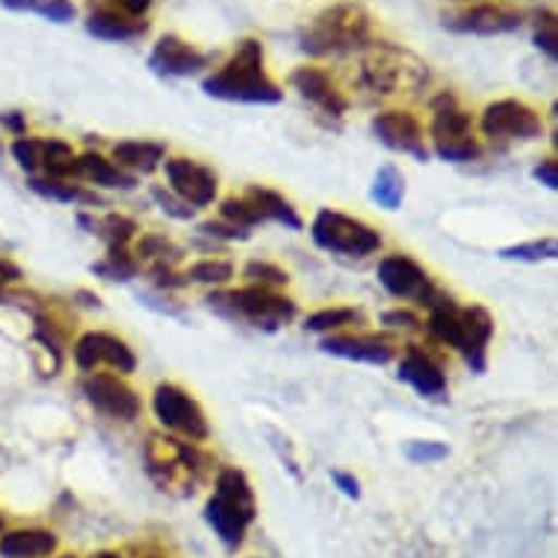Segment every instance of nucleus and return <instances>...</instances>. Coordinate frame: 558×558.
<instances>
[{"label": "nucleus", "mask_w": 558, "mask_h": 558, "mask_svg": "<svg viewBox=\"0 0 558 558\" xmlns=\"http://www.w3.org/2000/svg\"><path fill=\"white\" fill-rule=\"evenodd\" d=\"M202 92L214 100L226 102H257V106H272L284 100V92L266 76L264 71V45L257 38H243L220 71H214Z\"/></svg>", "instance_id": "obj_1"}, {"label": "nucleus", "mask_w": 558, "mask_h": 558, "mask_svg": "<svg viewBox=\"0 0 558 558\" xmlns=\"http://www.w3.org/2000/svg\"><path fill=\"white\" fill-rule=\"evenodd\" d=\"M372 45V19L360 3H333L302 27L299 47L313 59L342 56Z\"/></svg>", "instance_id": "obj_2"}, {"label": "nucleus", "mask_w": 558, "mask_h": 558, "mask_svg": "<svg viewBox=\"0 0 558 558\" xmlns=\"http://www.w3.org/2000/svg\"><path fill=\"white\" fill-rule=\"evenodd\" d=\"M430 307V330L433 337L457 348L459 354L468 360V366L474 372L485 368V345L495 333V319L492 313L471 304V307H457L453 299H436L427 304Z\"/></svg>", "instance_id": "obj_3"}, {"label": "nucleus", "mask_w": 558, "mask_h": 558, "mask_svg": "<svg viewBox=\"0 0 558 558\" xmlns=\"http://www.w3.org/2000/svg\"><path fill=\"white\" fill-rule=\"evenodd\" d=\"M257 518L255 492L248 485L246 474L238 468H222L217 476V492L205 504V521L217 532V538L226 547H240L246 538V530Z\"/></svg>", "instance_id": "obj_4"}, {"label": "nucleus", "mask_w": 558, "mask_h": 558, "mask_svg": "<svg viewBox=\"0 0 558 558\" xmlns=\"http://www.w3.org/2000/svg\"><path fill=\"white\" fill-rule=\"evenodd\" d=\"M427 80H430L427 64L403 47L372 45L360 62V85L377 97L422 92Z\"/></svg>", "instance_id": "obj_5"}, {"label": "nucleus", "mask_w": 558, "mask_h": 558, "mask_svg": "<svg viewBox=\"0 0 558 558\" xmlns=\"http://www.w3.org/2000/svg\"><path fill=\"white\" fill-rule=\"evenodd\" d=\"M208 307L229 319H248L260 330H278L281 325L295 319L293 299L278 295L275 290H264V287H243V290H229V293L208 295Z\"/></svg>", "instance_id": "obj_6"}, {"label": "nucleus", "mask_w": 558, "mask_h": 558, "mask_svg": "<svg viewBox=\"0 0 558 558\" xmlns=\"http://www.w3.org/2000/svg\"><path fill=\"white\" fill-rule=\"evenodd\" d=\"M430 141L436 156L450 165H465L480 158V141L471 132V118L459 109L453 94H441L433 100Z\"/></svg>", "instance_id": "obj_7"}, {"label": "nucleus", "mask_w": 558, "mask_h": 558, "mask_svg": "<svg viewBox=\"0 0 558 558\" xmlns=\"http://www.w3.org/2000/svg\"><path fill=\"white\" fill-rule=\"evenodd\" d=\"M313 243L325 252H333V255L345 257H366L375 255L377 248L384 246V238L380 231L366 226L357 217H348V214L339 211H325L316 214V220L311 226Z\"/></svg>", "instance_id": "obj_8"}, {"label": "nucleus", "mask_w": 558, "mask_h": 558, "mask_svg": "<svg viewBox=\"0 0 558 558\" xmlns=\"http://www.w3.org/2000/svg\"><path fill=\"white\" fill-rule=\"evenodd\" d=\"M153 412L156 418L165 424L167 430H175L187 436L191 441H205L211 436V427H208V418L205 412L196 403V398L184 392L182 386L161 384L153 392Z\"/></svg>", "instance_id": "obj_9"}, {"label": "nucleus", "mask_w": 558, "mask_h": 558, "mask_svg": "<svg viewBox=\"0 0 558 558\" xmlns=\"http://www.w3.org/2000/svg\"><path fill=\"white\" fill-rule=\"evenodd\" d=\"M483 135L492 144H506V141H535L544 135L541 114L532 106L521 100H497L485 106L483 120H480Z\"/></svg>", "instance_id": "obj_10"}, {"label": "nucleus", "mask_w": 558, "mask_h": 558, "mask_svg": "<svg viewBox=\"0 0 558 558\" xmlns=\"http://www.w3.org/2000/svg\"><path fill=\"white\" fill-rule=\"evenodd\" d=\"M165 175L170 184V193L187 202L191 208H205L217 199V173L211 167L196 165L191 158H167L165 161Z\"/></svg>", "instance_id": "obj_11"}, {"label": "nucleus", "mask_w": 558, "mask_h": 558, "mask_svg": "<svg viewBox=\"0 0 558 558\" xmlns=\"http://www.w3.org/2000/svg\"><path fill=\"white\" fill-rule=\"evenodd\" d=\"M83 395L88 398L94 410L118 418V422H135L141 415V398L129 384H123L120 377L97 372L83 380Z\"/></svg>", "instance_id": "obj_12"}, {"label": "nucleus", "mask_w": 558, "mask_h": 558, "mask_svg": "<svg viewBox=\"0 0 558 558\" xmlns=\"http://www.w3.org/2000/svg\"><path fill=\"white\" fill-rule=\"evenodd\" d=\"M377 278H380L386 293H392L395 299H412L418 304H430L433 295H436L427 269L407 255H386L377 266Z\"/></svg>", "instance_id": "obj_13"}, {"label": "nucleus", "mask_w": 558, "mask_h": 558, "mask_svg": "<svg viewBox=\"0 0 558 558\" xmlns=\"http://www.w3.org/2000/svg\"><path fill=\"white\" fill-rule=\"evenodd\" d=\"M74 360L80 372H94V368L106 363V366L118 368L120 375H132L137 366L132 348L120 337H111V333H102V330H88V333L80 337L74 348Z\"/></svg>", "instance_id": "obj_14"}, {"label": "nucleus", "mask_w": 558, "mask_h": 558, "mask_svg": "<svg viewBox=\"0 0 558 558\" xmlns=\"http://www.w3.org/2000/svg\"><path fill=\"white\" fill-rule=\"evenodd\" d=\"M372 132L377 135V141L389 147L392 153H407L415 161H427L430 158V149L424 147V129L418 123L415 114L410 111H380L375 120H372Z\"/></svg>", "instance_id": "obj_15"}, {"label": "nucleus", "mask_w": 558, "mask_h": 558, "mask_svg": "<svg viewBox=\"0 0 558 558\" xmlns=\"http://www.w3.org/2000/svg\"><path fill=\"white\" fill-rule=\"evenodd\" d=\"M521 24V12L506 10V7H492V3L471 7V10H462L445 19V27L453 29V33H471V36H504V33H512Z\"/></svg>", "instance_id": "obj_16"}, {"label": "nucleus", "mask_w": 558, "mask_h": 558, "mask_svg": "<svg viewBox=\"0 0 558 558\" xmlns=\"http://www.w3.org/2000/svg\"><path fill=\"white\" fill-rule=\"evenodd\" d=\"M149 68L158 76H196L208 68V56L179 36H161L149 53Z\"/></svg>", "instance_id": "obj_17"}, {"label": "nucleus", "mask_w": 558, "mask_h": 558, "mask_svg": "<svg viewBox=\"0 0 558 558\" xmlns=\"http://www.w3.org/2000/svg\"><path fill=\"white\" fill-rule=\"evenodd\" d=\"M290 85L302 94L304 100L313 102L316 109H322L330 118H342L348 111V100L342 97L337 83L330 80L328 71H322V68H313V64L295 68L290 74Z\"/></svg>", "instance_id": "obj_18"}, {"label": "nucleus", "mask_w": 558, "mask_h": 558, "mask_svg": "<svg viewBox=\"0 0 558 558\" xmlns=\"http://www.w3.org/2000/svg\"><path fill=\"white\" fill-rule=\"evenodd\" d=\"M398 377H401L403 384H410L415 392L424 395V398H439L448 389V377H445L439 363L418 345H410L403 351Z\"/></svg>", "instance_id": "obj_19"}, {"label": "nucleus", "mask_w": 558, "mask_h": 558, "mask_svg": "<svg viewBox=\"0 0 558 558\" xmlns=\"http://www.w3.org/2000/svg\"><path fill=\"white\" fill-rule=\"evenodd\" d=\"M322 351L333 357L357 360V363H372V366H386L395 357V345L384 337H328L322 339Z\"/></svg>", "instance_id": "obj_20"}, {"label": "nucleus", "mask_w": 558, "mask_h": 558, "mask_svg": "<svg viewBox=\"0 0 558 558\" xmlns=\"http://www.w3.org/2000/svg\"><path fill=\"white\" fill-rule=\"evenodd\" d=\"M56 549L59 538L41 526L0 532V558H50Z\"/></svg>", "instance_id": "obj_21"}, {"label": "nucleus", "mask_w": 558, "mask_h": 558, "mask_svg": "<svg viewBox=\"0 0 558 558\" xmlns=\"http://www.w3.org/2000/svg\"><path fill=\"white\" fill-rule=\"evenodd\" d=\"M85 29L100 41H137V38H144L149 33V21L126 19V15H118V12L92 10L88 21H85Z\"/></svg>", "instance_id": "obj_22"}, {"label": "nucleus", "mask_w": 558, "mask_h": 558, "mask_svg": "<svg viewBox=\"0 0 558 558\" xmlns=\"http://www.w3.org/2000/svg\"><path fill=\"white\" fill-rule=\"evenodd\" d=\"M165 144L156 141H120L111 149V158L120 170H132V173H156L161 161H165Z\"/></svg>", "instance_id": "obj_23"}, {"label": "nucleus", "mask_w": 558, "mask_h": 558, "mask_svg": "<svg viewBox=\"0 0 558 558\" xmlns=\"http://www.w3.org/2000/svg\"><path fill=\"white\" fill-rule=\"evenodd\" d=\"M76 175H85L92 179L94 184L100 187H111V191H135L137 179L126 170H120L114 161L102 158L100 153H85V156H76Z\"/></svg>", "instance_id": "obj_24"}, {"label": "nucleus", "mask_w": 558, "mask_h": 558, "mask_svg": "<svg viewBox=\"0 0 558 558\" xmlns=\"http://www.w3.org/2000/svg\"><path fill=\"white\" fill-rule=\"evenodd\" d=\"M38 170H45V179H71L76 175V156L74 147L59 137H41L38 149Z\"/></svg>", "instance_id": "obj_25"}, {"label": "nucleus", "mask_w": 558, "mask_h": 558, "mask_svg": "<svg viewBox=\"0 0 558 558\" xmlns=\"http://www.w3.org/2000/svg\"><path fill=\"white\" fill-rule=\"evenodd\" d=\"M246 199L255 205L257 211H260L264 222L275 220V222H281V226H287V229H293V231L302 229V217L295 214L293 205H290V202H287L281 193L269 191V187H248Z\"/></svg>", "instance_id": "obj_26"}, {"label": "nucleus", "mask_w": 558, "mask_h": 558, "mask_svg": "<svg viewBox=\"0 0 558 558\" xmlns=\"http://www.w3.org/2000/svg\"><path fill=\"white\" fill-rule=\"evenodd\" d=\"M29 191L56 202H85V205H100V196L85 191L83 184L64 182V179H41V175H29Z\"/></svg>", "instance_id": "obj_27"}, {"label": "nucleus", "mask_w": 558, "mask_h": 558, "mask_svg": "<svg viewBox=\"0 0 558 558\" xmlns=\"http://www.w3.org/2000/svg\"><path fill=\"white\" fill-rule=\"evenodd\" d=\"M76 220H80V226H85V229H92V234H97L100 240H106V246L126 248L129 240L137 234V222L129 220V217H123V214H109V217H102L100 222H94L92 217L80 214Z\"/></svg>", "instance_id": "obj_28"}, {"label": "nucleus", "mask_w": 558, "mask_h": 558, "mask_svg": "<svg viewBox=\"0 0 558 558\" xmlns=\"http://www.w3.org/2000/svg\"><path fill=\"white\" fill-rule=\"evenodd\" d=\"M403 193H407V184H403V175L398 167L386 165L377 170L375 184H372V199L386 208V211H398L403 202Z\"/></svg>", "instance_id": "obj_29"}, {"label": "nucleus", "mask_w": 558, "mask_h": 558, "mask_svg": "<svg viewBox=\"0 0 558 558\" xmlns=\"http://www.w3.org/2000/svg\"><path fill=\"white\" fill-rule=\"evenodd\" d=\"M0 3L15 12H36L53 24H68L76 15V7L71 0H0Z\"/></svg>", "instance_id": "obj_30"}, {"label": "nucleus", "mask_w": 558, "mask_h": 558, "mask_svg": "<svg viewBox=\"0 0 558 558\" xmlns=\"http://www.w3.org/2000/svg\"><path fill=\"white\" fill-rule=\"evenodd\" d=\"M354 322H360V325L366 322L363 311H357V307H328V311L307 316L304 328L313 330V333H330V330L345 328V325H354Z\"/></svg>", "instance_id": "obj_31"}, {"label": "nucleus", "mask_w": 558, "mask_h": 558, "mask_svg": "<svg viewBox=\"0 0 558 558\" xmlns=\"http://www.w3.org/2000/svg\"><path fill=\"white\" fill-rule=\"evenodd\" d=\"M94 272L106 278V281H129V278H135L137 275V260L129 255L123 246H109V255L106 260L92 266Z\"/></svg>", "instance_id": "obj_32"}, {"label": "nucleus", "mask_w": 558, "mask_h": 558, "mask_svg": "<svg viewBox=\"0 0 558 558\" xmlns=\"http://www.w3.org/2000/svg\"><path fill=\"white\" fill-rule=\"evenodd\" d=\"M220 217L226 222H231V226H238V229H255V226H260L264 222V217H260V211H257L255 205L243 196V199H238V196H231V199H222L220 205Z\"/></svg>", "instance_id": "obj_33"}, {"label": "nucleus", "mask_w": 558, "mask_h": 558, "mask_svg": "<svg viewBox=\"0 0 558 558\" xmlns=\"http://www.w3.org/2000/svg\"><path fill=\"white\" fill-rule=\"evenodd\" d=\"M182 257V248L173 246L170 240L161 234H147V238L137 243V260H153V264H175Z\"/></svg>", "instance_id": "obj_34"}, {"label": "nucleus", "mask_w": 558, "mask_h": 558, "mask_svg": "<svg viewBox=\"0 0 558 558\" xmlns=\"http://www.w3.org/2000/svg\"><path fill=\"white\" fill-rule=\"evenodd\" d=\"M558 255L556 240H532V243H518V246H509L500 252L504 260H530V264H538V260H553Z\"/></svg>", "instance_id": "obj_35"}, {"label": "nucleus", "mask_w": 558, "mask_h": 558, "mask_svg": "<svg viewBox=\"0 0 558 558\" xmlns=\"http://www.w3.org/2000/svg\"><path fill=\"white\" fill-rule=\"evenodd\" d=\"M234 278V266L229 260H199L187 269V281L193 284H229Z\"/></svg>", "instance_id": "obj_36"}, {"label": "nucleus", "mask_w": 558, "mask_h": 558, "mask_svg": "<svg viewBox=\"0 0 558 558\" xmlns=\"http://www.w3.org/2000/svg\"><path fill=\"white\" fill-rule=\"evenodd\" d=\"M243 275L252 281V287H264V290H275V287L290 284V275H287L281 266L266 264V260H252V264H246Z\"/></svg>", "instance_id": "obj_37"}, {"label": "nucleus", "mask_w": 558, "mask_h": 558, "mask_svg": "<svg viewBox=\"0 0 558 558\" xmlns=\"http://www.w3.org/2000/svg\"><path fill=\"white\" fill-rule=\"evenodd\" d=\"M535 47L541 53H547L553 62L558 59V21L553 12L535 15Z\"/></svg>", "instance_id": "obj_38"}, {"label": "nucleus", "mask_w": 558, "mask_h": 558, "mask_svg": "<svg viewBox=\"0 0 558 558\" xmlns=\"http://www.w3.org/2000/svg\"><path fill=\"white\" fill-rule=\"evenodd\" d=\"M12 158L19 161V167L24 170V173H36L38 170V149H41V137H15L12 141Z\"/></svg>", "instance_id": "obj_39"}, {"label": "nucleus", "mask_w": 558, "mask_h": 558, "mask_svg": "<svg viewBox=\"0 0 558 558\" xmlns=\"http://www.w3.org/2000/svg\"><path fill=\"white\" fill-rule=\"evenodd\" d=\"M153 0H92V10H106L126 19H147Z\"/></svg>", "instance_id": "obj_40"}, {"label": "nucleus", "mask_w": 558, "mask_h": 558, "mask_svg": "<svg viewBox=\"0 0 558 558\" xmlns=\"http://www.w3.org/2000/svg\"><path fill=\"white\" fill-rule=\"evenodd\" d=\"M153 199H156L158 208H161L167 217H173V220H193V214H196V208H191L187 202H182L179 196L165 191V187H153Z\"/></svg>", "instance_id": "obj_41"}, {"label": "nucleus", "mask_w": 558, "mask_h": 558, "mask_svg": "<svg viewBox=\"0 0 558 558\" xmlns=\"http://www.w3.org/2000/svg\"><path fill=\"white\" fill-rule=\"evenodd\" d=\"M448 457V445L441 441H412L407 448V459L415 465H430V462H441Z\"/></svg>", "instance_id": "obj_42"}, {"label": "nucleus", "mask_w": 558, "mask_h": 558, "mask_svg": "<svg viewBox=\"0 0 558 558\" xmlns=\"http://www.w3.org/2000/svg\"><path fill=\"white\" fill-rule=\"evenodd\" d=\"M199 231L205 238H217V240H248L246 229H238V226H231V222H202Z\"/></svg>", "instance_id": "obj_43"}, {"label": "nucleus", "mask_w": 558, "mask_h": 558, "mask_svg": "<svg viewBox=\"0 0 558 558\" xmlns=\"http://www.w3.org/2000/svg\"><path fill=\"white\" fill-rule=\"evenodd\" d=\"M153 278H156V284L161 287V290H179V287L191 284V281H187V275H175L173 269L165 264L153 266Z\"/></svg>", "instance_id": "obj_44"}, {"label": "nucleus", "mask_w": 558, "mask_h": 558, "mask_svg": "<svg viewBox=\"0 0 558 558\" xmlns=\"http://www.w3.org/2000/svg\"><path fill=\"white\" fill-rule=\"evenodd\" d=\"M384 325L401 330H422V319L410 311H389L384 313Z\"/></svg>", "instance_id": "obj_45"}, {"label": "nucleus", "mask_w": 558, "mask_h": 558, "mask_svg": "<svg viewBox=\"0 0 558 558\" xmlns=\"http://www.w3.org/2000/svg\"><path fill=\"white\" fill-rule=\"evenodd\" d=\"M535 179H538L544 187H549V191H558V165L556 158H547V161H541L538 167H535Z\"/></svg>", "instance_id": "obj_46"}, {"label": "nucleus", "mask_w": 558, "mask_h": 558, "mask_svg": "<svg viewBox=\"0 0 558 558\" xmlns=\"http://www.w3.org/2000/svg\"><path fill=\"white\" fill-rule=\"evenodd\" d=\"M0 126L10 129L15 137L27 135V120H24L21 111H3V114H0Z\"/></svg>", "instance_id": "obj_47"}, {"label": "nucleus", "mask_w": 558, "mask_h": 558, "mask_svg": "<svg viewBox=\"0 0 558 558\" xmlns=\"http://www.w3.org/2000/svg\"><path fill=\"white\" fill-rule=\"evenodd\" d=\"M330 480L337 483V488H339V492H342V495L351 497V500H357V497H360V483H357V480H354V476L345 474V471H333V474H330Z\"/></svg>", "instance_id": "obj_48"}, {"label": "nucleus", "mask_w": 558, "mask_h": 558, "mask_svg": "<svg viewBox=\"0 0 558 558\" xmlns=\"http://www.w3.org/2000/svg\"><path fill=\"white\" fill-rule=\"evenodd\" d=\"M21 281V269L12 264L10 257H0V290H7V287L19 284Z\"/></svg>", "instance_id": "obj_49"}, {"label": "nucleus", "mask_w": 558, "mask_h": 558, "mask_svg": "<svg viewBox=\"0 0 558 558\" xmlns=\"http://www.w3.org/2000/svg\"><path fill=\"white\" fill-rule=\"evenodd\" d=\"M94 558H120V556H118V553H97Z\"/></svg>", "instance_id": "obj_50"}, {"label": "nucleus", "mask_w": 558, "mask_h": 558, "mask_svg": "<svg viewBox=\"0 0 558 558\" xmlns=\"http://www.w3.org/2000/svg\"><path fill=\"white\" fill-rule=\"evenodd\" d=\"M59 558H74V556H59Z\"/></svg>", "instance_id": "obj_51"}]
</instances>
